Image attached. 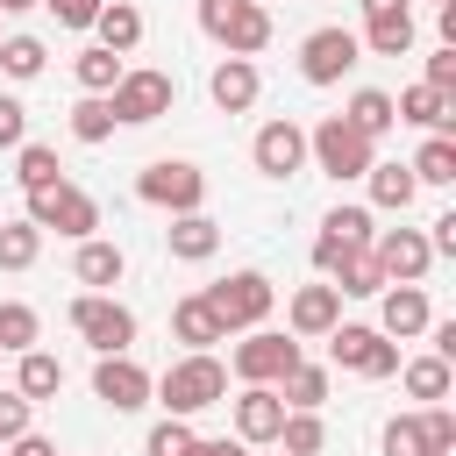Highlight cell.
<instances>
[{
    "mask_svg": "<svg viewBox=\"0 0 456 456\" xmlns=\"http://www.w3.org/2000/svg\"><path fill=\"white\" fill-rule=\"evenodd\" d=\"M278 456H285V449H278Z\"/></svg>",
    "mask_w": 456,
    "mask_h": 456,
    "instance_id": "db71d44e",
    "label": "cell"
},
{
    "mask_svg": "<svg viewBox=\"0 0 456 456\" xmlns=\"http://www.w3.org/2000/svg\"><path fill=\"white\" fill-rule=\"evenodd\" d=\"M71 278H78L86 292H114V285L128 278V256H121V242H100V235H86V242H78V256H71Z\"/></svg>",
    "mask_w": 456,
    "mask_h": 456,
    "instance_id": "ac0fdd59",
    "label": "cell"
},
{
    "mask_svg": "<svg viewBox=\"0 0 456 456\" xmlns=\"http://www.w3.org/2000/svg\"><path fill=\"white\" fill-rule=\"evenodd\" d=\"M406 171H413V185H456V135H428Z\"/></svg>",
    "mask_w": 456,
    "mask_h": 456,
    "instance_id": "4dcf8cb0",
    "label": "cell"
},
{
    "mask_svg": "<svg viewBox=\"0 0 456 456\" xmlns=\"http://www.w3.org/2000/svg\"><path fill=\"white\" fill-rule=\"evenodd\" d=\"M135 200H150V207H164V214H192V207L207 200V171L185 164V157H157V164H142Z\"/></svg>",
    "mask_w": 456,
    "mask_h": 456,
    "instance_id": "9c48e42d",
    "label": "cell"
},
{
    "mask_svg": "<svg viewBox=\"0 0 456 456\" xmlns=\"http://www.w3.org/2000/svg\"><path fill=\"white\" fill-rule=\"evenodd\" d=\"M278 449H285V456H321V449H328V428H321V413H314V406H285Z\"/></svg>",
    "mask_w": 456,
    "mask_h": 456,
    "instance_id": "f546056e",
    "label": "cell"
},
{
    "mask_svg": "<svg viewBox=\"0 0 456 456\" xmlns=\"http://www.w3.org/2000/svg\"><path fill=\"white\" fill-rule=\"evenodd\" d=\"M278 399H285V406H321V399H328V370L299 356V363L278 378Z\"/></svg>",
    "mask_w": 456,
    "mask_h": 456,
    "instance_id": "e575fe53",
    "label": "cell"
},
{
    "mask_svg": "<svg viewBox=\"0 0 456 456\" xmlns=\"http://www.w3.org/2000/svg\"><path fill=\"white\" fill-rule=\"evenodd\" d=\"M385 456H428L420 413H392V420H385Z\"/></svg>",
    "mask_w": 456,
    "mask_h": 456,
    "instance_id": "60d3db41",
    "label": "cell"
},
{
    "mask_svg": "<svg viewBox=\"0 0 456 456\" xmlns=\"http://www.w3.org/2000/svg\"><path fill=\"white\" fill-rule=\"evenodd\" d=\"M342 121H349V128H363V135L378 142V135H385V128L399 121V107H392V93H378V86H363V93H349V107H342Z\"/></svg>",
    "mask_w": 456,
    "mask_h": 456,
    "instance_id": "83f0119b",
    "label": "cell"
},
{
    "mask_svg": "<svg viewBox=\"0 0 456 456\" xmlns=\"http://www.w3.org/2000/svg\"><path fill=\"white\" fill-rule=\"evenodd\" d=\"M370 57H406L413 50V14L392 7V14H363V36H356Z\"/></svg>",
    "mask_w": 456,
    "mask_h": 456,
    "instance_id": "603a6c76",
    "label": "cell"
},
{
    "mask_svg": "<svg viewBox=\"0 0 456 456\" xmlns=\"http://www.w3.org/2000/svg\"><path fill=\"white\" fill-rule=\"evenodd\" d=\"M192 449V428H185V413H164L157 428H150V442H142V456H185Z\"/></svg>",
    "mask_w": 456,
    "mask_h": 456,
    "instance_id": "ab89813d",
    "label": "cell"
},
{
    "mask_svg": "<svg viewBox=\"0 0 456 456\" xmlns=\"http://www.w3.org/2000/svg\"><path fill=\"white\" fill-rule=\"evenodd\" d=\"M150 399L164 406V413H207V406H221L228 399V363L214 356V349H185L164 378H150Z\"/></svg>",
    "mask_w": 456,
    "mask_h": 456,
    "instance_id": "6da1fadb",
    "label": "cell"
},
{
    "mask_svg": "<svg viewBox=\"0 0 456 456\" xmlns=\"http://www.w3.org/2000/svg\"><path fill=\"white\" fill-rule=\"evenodd\" d=\"M43 57H50V50H43L36 36H0V71H7V78H36Z\"/></svg>",
    "mask_w": 456,
    "mask_h": 456,
    "instance_id": "f35d334b",
    "label": "cell"
},
{
    "mask_svg": "<svg viewBox=\"0 0 456 456\" xmlns=\"http://www.w3.org/2000/svg\"><path fill=\"white\" fill-rule=\"evenodd\" d=\"M14 392H21L28 406H43V399H57V392H64V363H57L50 349H21V370H14Z\"/></svg>",
    "mask_w": 456,
    "mask_h": 456,
    "instance_id": "cb8c5ba5",
    "label": "cell"
},
{
    "mask_svg": "<svg viewBox=\"0 0 456 456\" xmlns=\"http://www.w3.org/2000/svg\"><path fill=\"white\" fill-rule=\"evenodd\" d=\"M356 57H363L356 28H314V36L299 43V78H306V86H335Z\"/></svg>",
    "mask_w": 456,
    "mask_h": 456,
    "instance_id": "7c38bea8",
    "label": "cell"
},
{
    "mask_svg": "<svg viewBox=\"0 0 456 456\" xmlns=\"http://www.w3.org/2000/svg\"><path fill=\"white\" fill-rule=\"evenodd\" d=\"M249 164H256L264 178H292V171L306 164V128H299V121H264L256 142H249Z\"/></svg>",
    "mask_w": 456,
    "mask_h": 456,
    "instance_id": "5bb4252c",
    "label": "cell"
},
{
    "mask_svg": "<svg viewBox=\"0 0 456 456\" xmlns=\"http://www.w3.org/2000/svg\"><path fill=\"white\" fill-rule=\"evenodd\" d=\"M14 178H21V192H43V185L64 178V164H57L50 142H21V150H14Z\"/></svg>",
    "mask_w": 456,
    "mask_h": 456,
    "instance_id": "d6a6232c",
    "label": "cell"
},
{
    "mask_svg": "<svg viewBox=\"0 0 456 456\" xmlns=\"http://www.w3.org/2000/svg\"><path fill=\"white\" fill-rule=\"evenodd\" d=\"M200 28L228 50V57H256L271 43V7L264 0H200Z\"/></svg>",
    "mask_w": 456,
    "mask_h": 456,
    "instance_id": "3957f363",
    "label": "cell"
},
{
    "mask_svg": "<svg viewBox=\"0 0 456 456\" xmlns=\"http://www.w3.org/2000/svg\"><path fill=\"white\" fill-rule=\"evenodd\" d=\"M207 306L228 335H242V328H264V314L278 306V285L264 271H228L221 285H207Z\"/></svg>",
    "mask_w": 456,
    "mask_h": 456,
    "instance_id": "5b68a950",
    "label": "cell"
},
{
    "mask_svg": "<svg viewBox=\"0 0 456 456\" xmlns=\"http://www.w3.org/2000/svg\"><path fill=\"white\" fill-rule=\"evenodd\" d=\"M28 221H36L43 235H64V242H86V235L100 228V200H93L86 185H71V178H57V185H43V192H28Z\"/></svg>",
    "mask_w": 456,
    "mask_h": 456,
    "instance_id": "7a4b0ae2",
    "label": "cell"
},
{
    "mask_svg": "<svg viewBox=\"0 0 456 456\" xmlns=\"http://www.w3.org/2000/svg\"><path fill=\"white\" fill-rule=\"evenodd\" d=\"M7 456H57V442H43V435H14Z\"/></svg>",
    "mask_w": 456,
    "mask_h": 456,
    "instance_id": "681fc988",
    "label": "cell"
},
{
    "mask_svg": "<svg viewBox=\"0 0 456 456\" xmlns=\"http://www.w3.org/2000/svg\"><path fill=\"white\" fill-rule=\"evenodd\" d=\"M428 86H442V93H456V50L442 43L435 57H428Z\"/></svg>",
    "mask_w": 456,
    "mask_h": 456,
    "instance_id": "7dc6e473",
    "label": "cell"
},
{
    "mask_svg": "<svg viewBox=\"0 0 456 456\" xmlns=\"http://www.w3.org/2000/svg\"><path fill=\"white\" fill-rule=\"evenodd\" d=\"M285 321H292V335H328L335 321H342V292L321 278V285H299L292 292V306H285Z\"/></svg>",
    "mask_w": 456,
    "mask_h": 456,
    "instance_id": "ffe728a7",
    "label": "cell"
},
{
    "mask_svg": "<svg viewBox=\"0 0 456 456\" xmlns=\"http://www.w3.org/2000/svg\"><path fill=\"white\" fill-rule=\"evenodd\" d=\"M428 321H435V306H428L420 285H385V292H378V335L413 342V335H428Z\"/></svg>",
    "mask_w": 456,
    "mask_h": 456,
    "instance_id": "9a60e30c",
    "label": "cell"
},
{
    "mask_svg": "<svg viewBox=\"0 0 456 456\" xmlns=\"http://www.w3.org/2000/svg\"><path fill=\"white\" fill-rule=\"evenodd\" d=\"M93 36H100V50H114V57H128V50L142 43V14H135L128 0H107V7L93 14Z\"/></svg>",
    "mask_w": 456,
    "mask_h": 456,
    "instance_id": "d4e9b609",
    "label": "cell"
},
{
    "mask_svg": "<svg viewBox=\"0 0 456 456\" xmlns=\"http://www.w3.org/2000/svg\"><path fill=\"white\" fill-rule=\"evenodd\" d=\"M28 413H36V406H28L21 392H0V449H7L14 435H28Z\"/></svg>",
    "mask_w": 456,
    "mask_h": 456,
    "instance_id": "ee69618b",
    "label": "cell"
},
{
    "mask_svg": "<svg viewBox=\"0 0 456 456\" xmlns=\"http://www.w3.org/2000/svg\"><path fill=\"white\" fill-rule=\"evenodd\" d=\"M342 256H349V242H335V235H314V271H321V278H328Z\"/></svg>",
    "mask_w": 456,
    "mask_h": 456,
    "instance_id": "c3c4849f",
    "label": "cell"
},
{
    "mask_svg": "<svg viewBox=\"0 0 456 456\" xmlns=\"http://www.w3.org/2000/svg\"><path fill=\"white\" fill-rule=\"evenodd\" d=\"M392 107H399V121H413V128H428V135H449V121H456V93H442V86H428V78L406 86Z\"/></svg>",
    "mask_w": 456,
    "mask_h": 456,
    "instance_id": "d6986e66",
    "label": "cell"
},
{
    "mask_svg": "<svg viewBox=\"0 0 456 456\" xmlns=\"http://www.w3.org/2000/svg\"><path fill=\"white\" fill-rule=\"evenodd\" d=\"M121 71H128V64H121V57H114V50H100V43H93V50H78V57H71V78H78V86H86V93H114V78H121Z\"/></svg>",
    "mask_w": 456,
    "mask_h": 456,
    "instance_id": "836d02e7",
    "label": "cell"
},
{
    "mask_svg": "<svg viewBox=\"0 0 456 456\" xmlns=\"http://www.w3.org/2000/svg\"><path fill=\"white\" fill-rule=\"evenodd\" d=\"M328 363H335V370H356V378H392V370H399V342L378 335V328L335 321V328H328Z\"/></svg>",
    "mask_w": 456,
    "mask_h": 456,
    "instance_id": "52a82bcc",
    "label": "cell"
},
{
    "mask_svg": "<svg viewBox=\"0 0 456 456\" xmlns=\"http://www.w3.org/2000/svg\"><path fill=\"white\" fill-rule=\"evenodd\" d=\"M36 335H43L36 306H21V299H0V349H7V356H21V349H36Z\"/></svg>",
    "mask_w": 456,
    "mask_h": 456,
    "instance_id": "d590c367",
    "label": "cell"
},
{
    "mask_svg": "<svg viewBox=\"0 0 456 456\" xmlns=\"http://www.w3.org/2000/svg\"><path fill=\"white\" fill-rule=\"evenodd\" d=\"M306 157H314V171H328V178L342 185V178H363V171L378 164V142H370L363 128H349L342 114H328V121L306 135Z\"/></svg>",
    "mask_w": 456,
    "mask_h": 456,
    "instance_id": "277c9868",
    "label": "cell"
},
{
    "mask_svg": "<svg viewBox=\"0 0 456 456\" xmlns=\"http://www.w3.org/2000/svg\"><path fill=\"white\" fill-rule=\"evenodd\" d=\"M321 235H335V242H349V249H370V207H335L328 221H321Z\"/></svg>",
    "mask_w": 456,
    "mask_h": 456,
    "instance_id": "74e56055",
    "label": "cell"
},
{
    "mask_svg": "<svg viewBox=\"0 0 456 456\" xmlns=\"http://www.w3.org/2000/svg\"><path fill=\"white\" fill-rule=\"evenodd\" d=\"M107 107H114V121H128V128L164 121V114L178 107V78H171V71H121L114 93H107Z\"/></svg>",
    "mask_w": 456,
    "mask_h": 456,
    "instance_id": "ba28073f",
    "label": "cell"
},
{
    "mask_svg": "<svg viewBox=\"0 0 456 456\" xmlns=\"http://www.w3.org/2000/svg\"><path fill=\"white\" fill-rule=\"evenodd\" d=\"M428 249H435V256H456V207L428 221Z\"/></svg>",
    "mask_w": 456,
    "mask_h": 456,
    "instance_id": "bcb514c9",
    "label": "cell"
},
{
    "mask_svg": "<svg viewBox=\"0 0 456 456\" xmlns=\"http://www.w3.org/2000/svg\"><path fill=\"white\" fill-rule=\"evenodd\" d=\"M420 435H428V456H449V449H456V413L435 399V406L420 413Z\"/></svg>",
    "mask_w": 456,
    "mask_h": 456,
    "instance_id": "b9f144b4",
    "label": "cell"
},
{
    "mask_svg": "<svg viewBox=\"0 0 456 456\" xmlns=\"http://www.w3.org/2000/svg\"><path fill=\"white\" fill-rule=\"evenodd\" d=\"M392 7H406V0H363V14H392Z\"/></svg>",
    "mask_w": 456,
    "mask_h": 456,
    "instance_id": "816d5d0a",
    "label": "cell"
},
{
    "mask_svg": "<svg viewBox=\"0 0 456 456\" xmlns=\"http://www.w3.org/2000/svg\"><path fill=\"white\" fill-rule=\"evenodd\" d=\"M370 256H378L385 285H420V278L435 271V249H428L420 228H378V235H370Z\"/></svg>",
    "mask_w": 456,
    "mask_h": 456,
    "instance_id": "8fae6325",
    "label": "cell"
},
{
    "mask_svg": "<svg viewBox=\"0 0 456 456\" xmlns=\"http://www.w3.org/2000/svg\"><path fill=\"white\" fill-rule=\"evenodd\" d=\"M28 7H43V0H0V14H28Z\"/></svg>",
    "mask_w": 456,
    "mask_h": 456,
    "instance_id": "f5cc1de1",
    "label": "cell"
},
{
    "mask_svg": "<svg viewBox=\"0 0 456 456\" xmlns=\"http://www.w3.org/2000/svg\"><path fill=\"white\" fill-rule=\"evenodd\" d=\"M363 178H370V207H385V214H406V207H413V192H420L406 164H370Z\"/></svg>",
    "mask_w": 456,
    "mask_h": 456,
    "instance_id": "f1b7e54d",
    "label": "cell"
},
{
    "mask_svg": "<svg viewBox=\"0 0 456 456\" xmlns=\"http://www.w3.org/2000/svg\"><path fill=\"white\" fill-rule=\"evenodd\" d=\"M399 385H406V399H420V406H435V399H449V363L428 349V356H406L399 370H392Z\"/></svg>",
    "mask_w": 456,
    "mask_h": 456,
    "instance_id": "4316f807",
    "label": "cell"
},
{
    "mask_svg": "<svg viewBox=\"0 0 456 456\" xmlns=\"http://www.w3.org/2000/svg\"><path fill=\"white\" fill-rule=\"evenodd\" d=\"M207 93H214V107H221V114H249V107H256V93H264V78H256V64H249V57H221V64H214V78H207Z\"/></svg>",
    "mask_w": 456,
    "mask_h": 456,
    "instance_id": "e0dca14e",
    "label": "cell"
},
{
    "mask_svg": "<svg viewBox=\"0 0 456 456\" xmlns=\"http://www.w3.org/2000/svg\"><path fill=\"white\" fill-rule=\"evenodd\" d=\"M292 363H299V342L278 335V328H242V342L228 349V370H235L242 385H278Z\"/></svg>",
    "mask_w": 456,
    "mask_h": 456,
    "instance_id": "30bf717a",
    "label": "cell"
},
{
    "mask_svg": "<svg viewBox=\"0 0 456 456\" xmlns=\"http://www.w3.org/2000/svg\"><path fill=\"white\" fill-rule=\"evenodd\" d=\"M93 399H107L114 413H135V406H150V370L121 349V356H100L93 363Z\"/></svg>",
    "mask_w": 456,
    "mask_h": 456,
    "instance_id": "4fadbf2b",
    "label": "cell"
},
{
    "mask_svg": "<svg viewBox=\"0 0 456 456\" xmlns=\"http://www.w3.org/2000/svg\"><path fill=\"white\" fill-rule=\"evenodd\" d=\"M50 14H57V28H93V14L107 7V0H43Z\"/></svg>",
    "mask_w": 456,
    "mask_h": 456,
    "instance_id": "f6af8a7d",
    "label": "cell"
},
{
    "mask_svg": "<svg viewBox=\"0 0 456 456\" xmlns=\"http://www.w3.org/2000/svg\"><path fill=\"white\" fill-rule=\"evenodd\" d=\"M185 456H249V449H242V442H200V435H192Z\"/></svg>",
    "mask_w": 456,
    "mask_h": 456,
    "instance_id": "f907efd6",
    "label": "cell"
},
{
    "mask_svg": "<svg viewBox=\"0 0 456 456\" xmlns=\"http://www.w3.org/2000/svg\"><path fill=\"white\" fill-rule=\"evenodd\" d=\"M164 242H171V256H178V264H207V256L221 249V221H207L200 207H192V214H171Z\"/></svg>",
    "mask_w": 456,
    "mask_h": 456,
    "instance_id": "44dd1931",
    "label": "cell"
},
{
    "mask_svg": "<svg viewBox=\"0 0 456 456\" xmlns=\"http://www.w3.org/2000/svg\"><path fill=\"white\" fill-rule=\"evenodd\" d=\"M28 142V107L14 93H0V150H21Z\"/></svg>",
    "mask_w": 456,
    "mask_h": 456,
    "instance_id": "7bdbcfd3",
    "label": "cell"
},
{
    "mask_svg": "<svg viewBox=\"0 0 456 456\" xmlns=\"http://www.w3.org/2000/svg\"><path fill=\"white\" fill-rule=\"evenodd\" d=\"M43 256V228L21 214V221H0V271H28Z\"/></svg>",
    "mask_w": 456,
    "mask_h": 456,
    "instance_id": "1f68e13d",
    "label": "cell"
},
{
    "mask_svg": "<svg viewBox=\"0 0 456 456\" xmlns=\"http://www.w3.org/2000/svg\"><path fill=\"white\" fill-rule=\"evenodd\" d=\"M171 335H178L185 349H214V342H228V328L214 321V306H207V292H185V299L171 306Z\"/></svg>",
    "mask_w": 456,
    "mask_h": 456,
    "instance_id": "7402d4cb",
    "label": "cell"
},
{
    "mask_svg": "<svg viewBox=\"0 0 456 456\" xmlns=\"http://www.w3.org/2000/svg\"><path fill=\"white\" fill-rule=\"evenodd\" d=\"M71 328H78V342L100 349V356H121V349L135 342V314H128L114 292H78V299H71Z\"/></svg>",
    "mask_w": 456,
    "mask_h": 456,
    "instance_id": "8992f818",
    "label": "cell"
},
{
    "mask_svg": "<svg viewBox=\"0 0 456 456\" xmlns=\"http://www.w3.org/2000/svg\"><path fill=\"white\" fill-rule=\"evenodd\" d=\"M114 128H121V121H114V107H107V93H86V100L71 107V135H78V142H107Z\"/></svg>",
    "mask_w": 456,
    "mask_h": 456,
    "instance_id": "8d00e7d4",
    "label": "cell"
},
{
    "mask_svg": "<svg viewBox=\"0 0 456 456\" xmlns=\"http://www.w3.org/2000/svg\"><path fill=\"white\" fill-rule=\"evenodd\" d=\"M328 285H335L342 299H378V292H385V271H378V256H370V249H349V256L328 271Z\"/></svg>",
    "mask_w": 456,
    "mask_h": 456,
    "instance_id": "484cf974",
    "label": "cell"
},
{
    "mask_svg": "<svg viewBox=\"0 0 456 456\" xmlns=\"http://www.w3.org/2000/svg\"><path fill=\"white\" fill-rule=\"evenodd\" d=\"M278 428H285L278 385H242V399H235V442H278Z\"/></svg>",
    "mask_w": 456,
    "mask_h": 456,
    "instance_id": "2e32d148",
    "label": "cell"
}]
</instances>
